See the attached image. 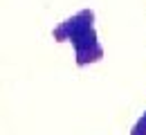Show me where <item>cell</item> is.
Listing matches in <instances>:
<instances>
[{
  "mask_svg": "<svg viewBox=\"0 0 146 135\" xmlns=\"http://www.w3.org/2000/svg\"><path fill=\"white\" fill-rule=\"evenodd\" d=\"M52 36L58 43H72L74 59L79 68H86L92 63H99L104 59V47L99 43L97 29H94V11L81 9L70 18L58 23L52 29Z\"/></svg>",
  "mask_w": 146,
  "mask_h": 135,
  "instance_id": "1",
  "label": "cell"
},
{
  "mask_svg": "<svg viewBox=\"0 0 146 135\" xmlns=\"http://www.w3.org/2000/svg\"><path fill=\"white\" fill-rule=\"evenodd\" d=\"M130 135H146V113L139 117L137 122H135V126H133Z\"/></svg>",
  "mask_w": 146,
  "mask_h": 135,
  "instance_id": "2",
  "label": "cell"
}]
</instances>
